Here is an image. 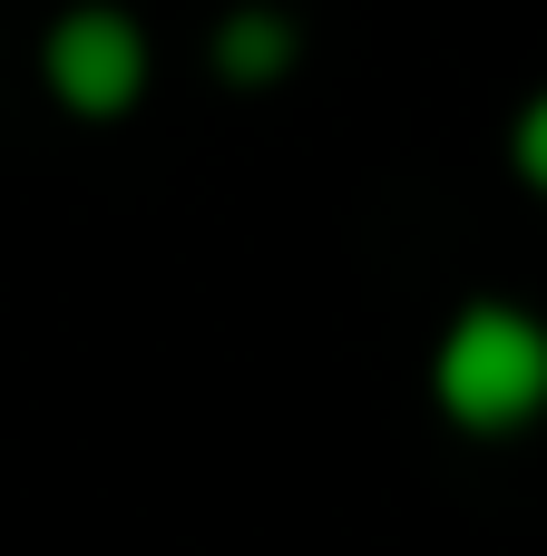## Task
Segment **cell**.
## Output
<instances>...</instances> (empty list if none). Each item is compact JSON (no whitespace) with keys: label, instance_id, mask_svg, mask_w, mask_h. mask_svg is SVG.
I'll use <instances>...</instances> for the list:
<instances>
[{"label":"cell","instance_id":"cell-1","mask_svg":"<svg viewBox=\"0 0 547 556\" xmlns=\"http://www.w3.org/2000/svg\"><path fill=\"white\" fill-rule=\"evenodd\" d=\"M431 401L470 440H519L547 420V323L529 303H460L431 352Z\"/></svg>","mask_w":547,"mask_h":556},{"label":"cell","instance_id":"cell-2","mask_svg":"<svg viewBox=\"0 0 547 556\" xmlns=\"http://www.w3.org/2000/svg\"><path fill=\"white\" fill-rule=\"evenodd\" d=\"M39 68H49L59 108H78V117H127L137 88H147V39H137V20H117V10H69V20L49 29Z\"/></svg>","mask_w":547,"mask_h":556},{"label":"cell","instance_id":"cell-3","mask_svg":"<svg viewBox=\"0 0 547 556\" xmlns=\"http://www.w3.org/2000/svg\"><path fill=\"white\" fill-rule=\"evenodd\" d=\"M284 59H294V29H284L274 10H235V20L215 29V68L245 78V88H254V78H284Z\"/></svg>","mask_w":547,"mask_h":556},{"label":"cell","instance_id":"cell-4","mask_svg":"<svg viewBox=\"0 0 547 556\" xmlns=\"http://www.w3.org/2000/svg\"><path fill=\"white\" fill-rule=\"evenodd\" d=\"M509 166H519V176L547 195V88L519 108V127H509Z\"/></svg>","mask_w":547,"mask_h":556}]
</instances>
